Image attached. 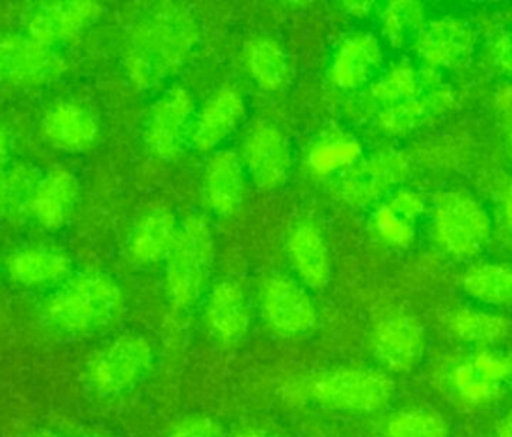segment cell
<instances>
[{
  "label": "cell",
  "instance_id": "obj_22",
  "mask_svg": "<svg viewBox=\"0 0 512 437\" xmlns=\"http://www.w3.org/2000/svg\"><path fill=\"white\" fill-rule=\"evenodd\" d=\"M289 258L298 276L313 289H324L330 282L331 259L321 232L303 225L292 232L288 241Z\"/></svg>",
  "mask_w": 512,
  "mask_h": 437
},
{
  "label": "cell",
  "instance_id": "obj_23",
  "mask_svg": "<svg viewBox=\"0 0 512 437\" xmlns=\"http://www.w3.org/2000/svg\"><path fill=\"white\" fill-rule=\"evenodd\" d=\"M176 218L167 209L147 212L135 225L129 240V255L138 264H156L167 258L176 240Z\"/></svg>",
  "mask_w": 512,
  "mask_h": 437
},
{
  "label": "cell",
  "instance_id": "obj_11",
  "mask_svg": "<svg viewBox=\"0 0 512 437\" xmlns=\"http://www.w3.org/2000/svg\"><path fill=\"white\" fill-rule=\"evenodd\" d=\"M376 358L391 372H409L424 351V331L420 322L405 313L381 319L372 334Z\"/></svg>",
  "mask_w": 512,
  "mask_h": 437
},
{
  "label": "cell",
  "instance_id": "obj_42",
  "mask_svg": "<svg viewBox=\"0 0 512 437\" xmlns=\"http://www.w3.org/2000/svg\"><path fill=\"white\" fill-rule=\"evenodd\" d=\"M90 437H104V436H90Z\"/></svg>",
  "mask_w": 512,
  "mask_h": 437
},
{
  "label": "cell",
  "instance_id": "obj_2",
  "mask_svg": "<svg viewBox=\"0 0 512 437\" xmlns=\"http://www.w3.org/2000/svg\"><path fill=\"white\" fill-rule=\"evenodd\" d=\"M122 309V289L111 277L83 274L60 286L45 304V318L63 333L86 334L113 324Z\"/></svg>",
  "mask_w": 512,
  "mask_h": 437
},
{
  "label": "cell",
  "instance_id": "obj_10",
  "mask_svg": "<svg viewBox=\"0 0 512 437\" xmlns=\"http://www.w3.org/2000/svg\"><path fill=\"white\" fill-rule=\"evenodd\" d=\"M261 307L265 319L280 333L301 334L316 324V309L303 286L286 276L262 283Z\"/></svg>",
  "mask_w": 512,
  "mask_h": 437
},
{
  "label": "cell",
  "instance_id": "obj_24",
  "mask_svg": "<svg viewBox=\"0 0 512 437\" xmlns=\"http://www.w3.org/2000/svg\"><path fill=\"white\" fill-rule=\"evenodd\" d=\"M511 364L504 357L483 352L456 370V388L466 402L480 403L492 399L499 382L510 373Z\"/></svg>",
  "mask_w": 512,
  "mask_h": 437
},
{
  "label": "cell",
  "instance_id": "obj_30",
  "mask_svg": "<svg viewBox=\"0 0 512 437\" xmlns=\"http://www.w3.org/2000/svg\"><path fill=\"white\" fill-rule=\"evenodd\" d=\"M418 89L420 80L417 72L408 63H400L373 86V95L385 104L394 105L415 98Z\"/></svg>",
  "mask_w": 512,
  "mask_h": 437
},
{
  "label": "cell",
  "instance_id": "obj_3",
  "mask_svg": "<svg viewBox=\"0 0 512 437\" xmlns=\"http://www.w3.org/2000/svg\"><path fill=\"white\" fill-rule=\"evenodd\" d=\"M215 258V240L209 223L192 216L180 226L167 256L165 291L171 306L186 310L206 288Z\"/></svg>",
  "mask_w": 512,
  "mask_h": 437
},
{
  "label": "cell",
  "instance_id": "obj_8",
  "mask_svg": "<svg viewBox=\"0 0 512 437\" xmlns=\"http://www.w3.org/2000/svg\"><path fill=\"white\" fill-rule=\"evenodd\" d=\"M240 159L259 189L274 191L285 183L291 170L288 138L271 123H255L243 140Z\"/></svg>",
  "mask_w": 512,
  "mask_h": 437
},
{
  "label": "cell",
  "instance_id": "obj_33",
  "mask_svg": "<svg viewBox=\"0 0 512 437\" xmlns=\"http://www.w3.org/2000/svg\"><path fill=\"white\" fill-rule=\"evenodd\" d=\"M357 155V147L352 143L328 144L313 152L312 162L319 170H330L352 161Z\"/></svg>",
  "mask_w": 512,
  "mask_h": 437
},
{
  "label": "cell",
  "instance_id": "obj_7",
  "mask_svg": "<svg viewBox=\"0 0 512 437\" xmlns=\"http://www.w3.org/2000/svg\"><path fill=\"white\" fill-rule=\"evenodd\" d=\"M65 68L50 47L30 36L0 35V83L36 87L50 83Z\"/></svg>",
  "mask_w": 512,
  "mask_h": 437
},
{
  "label": "cell",
  "instance_id": "obj_39",
  "mask_svg": "<svg viewBox=\"0 0 512 437\" xmlns=\"http://www.w3.org/2000/svg\"><path fill=\"white\" fill-rule=\"evenodd\" d=\"M498 437H512V412L504 418L499 426Z\"/></svg>",
  "mask_w": 512,
  "mask_h": 437
},
{
  "label": "cell",
  "instance_id": "obj_14",
  "mask_svg": "<svg viewBox=\"0 0 512 437\" xmlns=\"http://www.w3.org/2000/svg\"><path fill=\"white\" fill-rule=\"evenodd\" d=\"M474 30L465 21L442 18L421 30L417 50L432 66L465 68L474 54Z\"/></svg>",
  "mask_w": 512,
  "mask_h": 437
},
{
  "label": "cell",
  "instance_id": "obj_28",
  "mask_svg": "<svg viewBox=\"0 0 512 437\" xmlns=\"http://www.w3.org/2000/svg\"><path fill=\"white\" fill-rule=\"evenodd\" d=\"M385 433L387 437H448V426L436 412L408 409L388 421Z\"/></svg>",
  "mask_w": 512,
  "mask_h": 437
},
{
  "label": "cell",
  "instance_id": "obj_6",
  "mask_svg": "<svg viewBox=\"0 0 512 437\" xmlns=\"http://www.w3.org/2000/svg\"><path fill=\"white\" fill-rule=\"evenodd\" d=\"M435 225L442 246L457 256L480 252L492 232L486 209L465 192H447L438 198Z\"/></svg>",
  "mask_w": 512,
  "mask_h": 437
},
{
  "label": "cell",
  "instance_id": "obj_18",
  "mask_svg": "<svg viewBox=\"0 0 512 437\" xmlns=\"http://www.w3.org/2000/svg\"><path fill=\"white\" fill-rule=\"evenodd\" d=\"M71 261L57 250L30 247L12 253L6 261L9 277L24 288H50L69 280Z\"/></svg>",
  "mask_w": 512,
  "mask_h": 437
},
{
  "label": "cell",
  "instance_id": "obj_27",
  "mask_svg": "<svg viewBox=\"0 0 512 437\" xmlns=\"http://www.w3.org/2000/svg\"><path fill=\"white\" fill-rule=\"evenodd\" d=\"M447 105V96L435 93L432 98H412L390 105L381 114V128L388 134H408L421 125L430 113L441 111Z\"/></svg>",
  "mask_w": 512,
  "mask_h": 437
},
{
  "label": "cell",
  "instance_id": "obj_20",
  "mask_svg": "<svg viewBox=\"0 0 512 437\" xmlns=\"http://www.w3.org/2000/svg\"><path fill=\"white\" fill-rule=\"evenodd\" d=\"M245 167L237 153L224 150L210 159L206 170V198L219 215L237 212L245 195Z\"/></svg>",
  "mask_w": 512,
  "mask_h": 437
},
{
  "label": "cell",
  "instance_id": "obj_25",
  "mask_svg": "<svg viewBox=\"0 0 512 437\" xmlns=\"http://www.w3.org/2000/svg\"><path fill=\"white\" fill-rule=\"evenodd\" d=\"M246 62L256 83L262 89L274 92L282 89L288 81V59L276 41L267 38L256 39L248 47Z\"/></svg>",
  "mask_w": 512,
  "mask_h": 437
},
{
  "label": "cell",
  "instance_id": "obj_38",
  "mask_svg": "<svg viewBox=\"0 0 512 437\" xmlns=\"http://www.w3.org/2000/svg\"><path fill=\"white\" fill-rule=\"evenodd\" d=\"M230 437H279L271 435V433L265 432L261 429H242L239 432L234 433Z\"/></svg>",
  "mask_w": 512,
  "mask_h": 437
},
{
  "label": "cell",
  "instance_id": "obj_19",
  "mask_svg": "<svg viewBox=\"0 0 512 437\" xmlns=\"http://www.w3.org/2000/svg\"><path fill=\"white\" fill-rule=\"evenodd\" d=\"M207 325L216 339L237 343L251 327V310L245 292L234 282H222L213 288L206 310Z\"/></svg>",
  "mask_w": 512,
  "mask_h": 437
},
{
  "label": "cell",
  "instance_id": "obj_9",
  "mask_svg": "<svg viewBox=\"0 0 512 437\" xmlns=\"http://www.w3.org/2000/svg\"><path fill=\"white\" fill-rule=\"evenodd\" d=\"M194 114V99L185 87L168 90L150 111L146 143L153 155L176 158L182 150Z\"/></svg>",
  "mask_w": 512,
  "mask_h": 437
},
{
  "label": "cell",
  "instance_id": "obj_32",
  "mask_svg": "<svg viewBox=\"0 0 512 437\" xmlns=\"http://www.w3.org/2000/svg\"><path fill=\"white\" fill-rule=\"evenodd\" d=\"M379 232L391 243L408 246L414 238V220L400 215L390 206L381 209L376 218Z\"/></svg>",
  "mask_w": 512,
  "mask_h": 437
},
{
  "label": "cell",
  "instance_id": "obj_40",
  "mask_svg": "<svg viewBox=\"0 0 512 437\" xmlns=\"http://www.w3.org/2000/svg\"><path fill=\"white\" fill-rule=\"evenodd\" d=\"M32 437H62L57 435V433L48 432V430H42V432H36Z\"/></svg>",
  "mask_w": 512,
  "mask_h": 437
},
{
  "label": "cell",
  "instance_id": "obj_37",
  "mask_svg": "<svg viewBox=\"0 0 512 437\" xmlns=\"http://www.w3.org/2000/svg\"><path fill=\"white\" fill-rule=\"evenodd\" d=\"M9 156V140L8 135L0 128V167L8 161Z\"/></svg>",
  "mask_w": 512,
  "mask_h": 437
},
{
  "label": "cell",
  "instance_id": "obj_29",
  "mask_svg": "<svg viewBox=\"0 0 512 437\" xmlns=\"http://www.w3.org/2000/svg\"><path fill=\"white\" fill-rule=\"evenodd\" d=\"M453 330L466 342L492 343L507 334L508 324L502 316L462 310L454 316Z\"/></svg>",
  "mask_w": 512,
  "mask_h": 437
},
{
  "label": "cell",
  "instance_id": "obj_17",
  "mask_svg": "<svg viewBox=\"0 0 512 437\" xmlns=\"http://www.w3.org/2000/svg\"><path fill=\"white\" fill-rule=\"evenodd\" d=\"M405 159L394 152L372 156L355 168L343 182L342 195L351 204H367L396 185L406 174Z\"/></svg>",
  "mask_w": 512,
  "mask_h": 437
},
{
  "label": "cell",
  "instance_id": "obj_16",
  "mask_svg": "<svg viewBox=\"0 0 512 437\" xmlns=\"http://www.w3.org/2000/svg\"><path fill=\"white\" fill-rule=\"evenodd\" d=\"M80 194V185L71 171L56 168L50 171L33 191L29 209L33 218L48 229L65 225Z\"/></svg>",
  "mask_w": 512,
  "mask_h": 437
},
{
  "label": "cell",
  "instance_id": "obj_31",
  "mask_svg": "<svg viewBox=\"0 0 512 437\" xmlns=\"http://www.w3.org/2000/svg\"><path fill=\"white\" fill-rule=\"evenodd\" d=\"M421 6L412 2H394L388 6L384 15V29L391 44L400 45L408 41L409 36L420 29Z\"/></svg>",
  "mask_w": 512,
  "mask_h": 437
},
{
  "label": "cell",
  "instance_id": "obj_1",
  "mask_svg": "<svg viewBox=\"0 0 512 437\" xmlns=\"http://www.w3.org/2000/svg\"><path fill=\"white\" fill-rule=\"evenodd\" d=\"M198 27L188 9L159 8L135 32L126 71L138 87H152L179 71L197 44Z\"/></svg>",
  "mask_w": 512,
  "mask_h": 437
},
{
  "label": "cell",
  "instance_id": "obj_35",
  "mask_svg": "<svg viewBox=\"0 0 512 437\" xmlns=\"http://www.w3.org/2000/svg\"><path fill=\"white\" fill-rule=\"evenodd\" d=\"M495 57L498 65L512 75V30L501 33L496 39Z\"/></svg>",
  "mask_w": 512,
  "mask_h": 437
},
{
  "label": "cell",
  "instance_id": "obj_26",
  "mask_svg": "<svg viewBox=\"0 0 512 437\" xmlns=\"http://www.w3.org/2000/svg\"><path fill=\"white\" fill-rule=\"evenodd\" d=\"M463 288L475 300L493 306H512V268L480 265L463 277Z\"/></svg>",
  "mask_w": 512,
  "mask_h": 437
},
{
  "label": "cell",
  "instance_id": "obj_36",
  "mask_svg": "<svg viewBox=\"0 0 512 437\" xmlns=\"http://www.w3.org/2000/svg\"><path fill=\"white\" fill-rule=\"evenodd\" d=\"M502 218H504L505 231H507L508 238H510L512 243V183L508 186L507 192H505Z\"/></svg>",
  "mask_w": 512,
  "mask_h": 437
},
{
  "label": "cell",
  "instance_id": "obj_34",
  "mask_svg": "<svg viewBox=\"0 0 512 437\" xmlns=\"http://www.w3.org/2000/svg\"><path fill=\"white\" fill-rule=\"evenodd\" d=\"M219 427L207 417H188L171 429L168 437H218Z\"/></svg>",
  "mask_w": 512,
  "mask_h": 437
},
{
  "label": "cell",
  "instance_id": "obj_5",
  "mask_svg": "<svg viewBox=\"0 0 512 437\" xmlns=\"http://www.w3.org/2000/svg\"><path fill=\"white\" fill-rule=\"evenodd\" d=\"M153 364V349L140 336L117 337L89 364V382L99 396H119L134 388Z\"/></svg>",
  "mask_w": 512,
  "mask_h": 437
},
{
  "label": "cell",
  "instance_id": "obj_4",
  "mask_svg": "<svg viewBox=\"0 0 512 437\" xmlns=\"http://www.w3.org/2000/svg\"><path fill=\"white\" fill-rule=\"evenodd\" d=\"M393 379L387 373L363 367H343L315 376L309 393L315 402L333 411L373 414L390 405Z\"/></svg>",
  "mask_w": 512,
  "mask_h": 437
},
{
  "label": "cell",
  "instance_id": "obj_15",
  "mask_svg": "<svg viewBox=\"0 0 512 437\" xmlns=\"http://www.w3.org/2000/svg\"><path fill=\"white\" fill-rule=\"evenodd\" d=\"M41 129L51 146L69 153L86 152L99 137L95 117L77 102L54 105L45 113Z\"/></svg>",
  "mask_w": 512,
  "mask_h": 437
},
{
  "label": "cell",
  "instance_id": "obj_41",
  "mask_svg": "<svg viewBox=\"0 0 512 437\" xmlns=\"http://www.w3.org/2000/svg\"><path fill=\"white\" fill-rule=\"evenodd\" d=\"M507 123L508 126H510V141H511V147H512V119L508 120Z\"/></svg>",
  "mask_w": 512,
  "mask_h": 437
},
{
  "label": "cell",
  "instance_id": "obj_13",
  "mask_svg": "<svg viewBox=\"0 0 512 437\" xmlns=\"http://www.w3.org/2000/svg\"><path fill=\"white\" fill-rule=\"evenodd\" d=\"M246 107L239 90L231 86L216 90L198 113L191 141L201 153L218 149L242 123Z\"/></svg>",
  "mask_w": 512,
  "mask_h": 437
},
{
  "label": "cell",
  "instance_id": "obj_21",
  "mask_svg": "<svg viewBox=\"0 0 512 437\" xmlns=\"http://www.w3.org/2000/svg\"><path fill=\"white\" fill-rule=\"evenodd\" d=\"M381 62L378 39L369 33H360L340 45L331 68V78L342 89H355L375 74Z\"/></svg>",
  "mask_w": 512,
  "mask_h": 437
},
{
  "label": "cell",
  "instance_id": "obj_12",
  "mask_svg": "<svg viewBox=\"0 0 512 437\" xmlns=\"http://www.w3.org/2000/svg\"><path fill=\"white\" fill-rule=\"evenodd\" d=\"M101 14L95 2H54L39 6L27 20L29 36L45 47L80 38Z\"/></svg>",
  "mask_w": 512,
  "mask_h": 437
}]
</instances>
